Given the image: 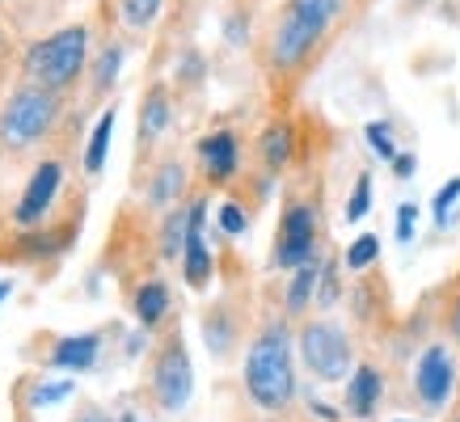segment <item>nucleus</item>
Here are the masks:
<instances>
[{
    "mask_svg": "<svg viewBox=\"0 0 460 422\" xmlns=\"http://www.w3.org/2000/svg\"><path fill=\"white\" fill-rule=\"evenodd\" d=\"M414 228H419V203H402V207H397V241L410 245V241H414Z\"/></svg>",
    "mask_w": 460,
    "mask_h": 422,
    "instance_id": "2f4dec72",
    "label": "nucleus"
},
{
    "mask_svg": "<svg viewBox=\"0 0 460 422\" xmlns=\"http://www.w3.org/2000/svg\"><path fill=\"white\" fill-rule=\"evenodd\" d=\"M367 211H372V173H359L355 186H350V195H347V220L359 224Z\"/></svg>",
    "mask_w": 460,
    "mask_h": 422,
    "instance_id": "a878e982",
    "label": "nucleus"
},
{
    "mask_svg": "<svg viewBox=\"0 0 460 422\" xmlns=\"http://www.w3.org/2000/svg\"><path fill=\"white\" fill-rule=\"evenodd\" d=\"M350 0H283L266 30V64L279 76H292L321 51L330 30L347 17Z\"/></svg>",
    "mask_w": 460,
    "mask_h": 422,
    "instance_id": "f257e3e1",
    "label": "nucleus"
},
{
    "mask_svg": "<svg viewBox=\"0 0 460 422\" xmlns=\"http://www.w3.org/2000/svg\"><path fill=\"white\" fill-rule=\"evenodd\" d=\"M456 198H460V178H447V182L435 190L431 211H435V224H439V228L452 224V207H456Z\"/></svg>",
    "mask_w": 460,
    "mask_h": 422,
    "instance_id": "c85d7f7f",
    "label": "nucleus"
},
{
    "mask_svg": "<svg viewBox=\"0 0 460 422\" xmlns=\"http://www.w3.org/2000/svg\"><path fill=\"white\" fill-rule=\"evenodd\" d=\"M76 393V380H51V384H34V393H30V406L34 409H47V406H59L64 397Z\"/></svg>",
    "mask_w": 460,
    "mask_h": 422,
    "instance_id": "bb28decb",
    "label": "nucleus"
},
{
    "mask_svg": "<svg viewBox=\"0 0 460 422\" xmlns=\"http://www.w3.org/2000/svg\"><path fill=\"white\" fill-rule=\"evenodd\" d=\"M338 304V258H321V283H317V309Z\"/></svg>",
    "mask_w": 460,
    "mask_h": 422,
    "instance_id": "7c9ffc66",
    "label": "nucleus"
},
{
    "mask_svg": "<svg viewBox=\"0 0 460 422\" xmlns=\"http://www.w3.org/2000/svg\"><path fill=\"white\" fill-rule=\"evenodd\" d=\"M296 156V127L288 123V119H275V123L262 127V136H258V161H262V169L275 178V173H283V165Z\"/></svg>",
    "mask_w": 460,
    "mask_h": 422,
    "instance_id": "f8f14e48",
    "label": "nucleus"
},
{
    "mask_svg": "<svg viewBox=\"0 0 460 422\" xmlns=\"http://www.w3.org/2000/svg\"><path fill=\"white\" fill-rule=\"evenodd\" d=\"M380 397H385V376H380V367L359 364L347 380V409L355 418H372L380 406Z\"/></svg>",
    "mask_w": 460,
    "mask_h": 422,
    "instance_id": "ddd939ff",
    "label": "nucleus"
},
{
    "mask_svg": "<svg viewBox=\"0 0 460 422\" xmlns=\"http://www.w3.org/2000/svg\"><path fill=\"white\" fill-rule=\"evenodd\" d=\"M76 422H111V418H106L102 409H84V414H81V418H76Z\"/></svg>",
    "mask_w": 460,
    "mask_h": 422,
    "instance_id": "c9c22d12",
    "label": "nucleus"
},
{
    "mask_svg": "<svg viewBox=\"0 0 460 422\" xmlns=\"http://www.w3.org/2000/svg\"><path fill=\"white\" fill-rule=\"evenodd\" d=\"M397 422H410V418H397Z\"/></svg>",
    "mask_w": 460,
    "mask_h": 422,
    "instance_id": "ea45409f",
    "label": "nucleus"
},
{
    "mask_svg": "<svg viewBox=\"0 0 460 422\" xmlns=\"http://www.w3.org/2000/svg\"><path fill=\"white\" fill-rule=\"evenodd\" d=\"M195 393V367H190V351L178 334L169 338L165 347L156 351V364H153V397L161 409H181Z\"/></svg>",
    "mask_w": 460,
    "mask_h": 422,
    "instance_id": "0eeeda50",
    "label": "nucleus"
},
{
    "mask_svg": "<svg viewBox=\"0 0 460 422\" xmlns=\"http://www.w3.org/2000/svg\"><path fill=\"white\" fill-rule=\"evenodd\" d=\"M216 224H220L224 237H245V233H250V211L241 207V203H224V207L216 211Z\"/></svg>",
    "mask_w": 460,
    "mask_h": 422,
    "instance_id": "c756f323",
    "label": "nucleus"
},
{
    "mask_svg": "<svg viewBox=\"0 0 460 422\" xmlns=\"http://www.w3.org/2000/svg\"><path fill=\"white\" fill-rule=\"evenodd\" d=\"M224 39L233 42V47H245V42H250V22H245L241 13H233L228 22H224Z\"/></svg>",
    "mask_w": 460,
    "mask_h": 422,
    "instance_id": "473e14b6",
    "label": "nucleus"
},
{
    "mask_svg": "<svg viewBox=\"0 0 460 422\" xmlns=\"http://www.w3.org/2000/svg\"><path fill=\"white\" fill-rule=\"evenodd\" d=\"M59 119V98L42 84H22L13 89V98L0 110V140L9 148H26V144L42 140Z\"/></svg>",
    "mask_w": 460,
    "mask_h": 422,
    "instance_id": "39448f33",
    "label": "nucleus"
},
{
    "mask_svg": "<svg viewBox=\"0 0 460 422\" xmlns=\"http://www.w3.org/2000/svg\"><path fill=\"white\" fill-rule=\"evenodd\" d=\"M161 9H165V0H119V13L131 30H148L161 17Z\"/></svg>",
    "mask_w": 460,
    "mask_h": 422,
    "instance_id": "4be33fe9",
    "label": "nucleus"
},
{
    "mask_svg": "<svg viewBox=\"0 0 460 422\" xmlns=\"http://www.w3.org/2000/svg\"><path fill=\"white\" fill-rule=\"evenodd\" d=\"M414 393L427 409H444L456 393V355L444 342H431L414 364Z\"/></svg>",
    "mask_w": 460,
    "mask_h": 422,
    "instance_id": "6e6552de",
    "label": "nucleus"
},
{
    "mask_svg": "<svg viewBox=\"0 0 460 422\" xmlns=\"http://www.w3.org/2000/svg\"><path fill=\"white\" fill-rule=\"evenodd\" d=\"M317 233H321V215L313 203H300L292 198L279 215V228H275V250H270V267L279 270H296L317 258Z\"/></svg>",
    "mask_w": 460,
    "mask_h": 422,
    "instance_id": "423d86ee",
    "label": "nucleus"
},
{
    "mask_svg": "<svg viewBox=\"0 0 460 422\" xmlns=\"http://www.w3.org/2000/svg\"><path fill=\"white\" fill-rule=\"evenodd\" d=\"M173 76H178V84H190V89H195V84H203V76H208V59L199 56L195 47H186V51L178 56Z\"/></svg>",
    "mask_w": 460,
    "mask_h": 422,
    "instance_id": "cd10ccee",
    "label": "nucleus"
},
{
    "mask_svg": "<svg viewBox=\"0 0 460 422\" xmlns=\"http://www.w3.org/2000/svg\"><path fill=\"white\" fill-rule=\"evenodd\" d=\"M114 123H119V110H106L98 123H93V136H89V144H84V173H89V178H98L102 169H106Z\"/></svg>",
    "mask_w": 460,
    "mask_h": 422,
    "instance_id": "6ab92c4d",
    "label": "nucleus"
},
{
    "mask_svg": "<svg viewBox=\"0 0 460 422\" xmlns=\"http://www.w3.org/2000/svg\"><path fill=\"white\" fill-rule=\"evenodd\" d=\"M317 283H321V253L313 262L292 270V279H288V295H283V309L288 317H305L308 304H317Z\"/></svg>",
    "mask_w": 460,
    "mask_h": 422,
    "instance_id": "dca6fc26",
    "label": "nucleus"
},
{
    "mask_svg": "<svg viewBox=\"0 0 460 422\" xmlns=\"http://www.w3.org/2000/svg\"><path fill=\"white\" fill-rule=\"evenodd\" d=\"M186 233H190V203L186 207H169L165 224H161V258H181Z\"/></svg>",
    "mask_w": 460,
    "mask_h": 422,
    "instance_id": "aec40b11",
    "label": "nucleus"
},
{
    "mask_svg": "<svg viewBox=\"0 0 460 422\" xmlns=\"http://www.w3.org/2000/svg\"><path fill=\"white\" fill-rule=\"evenodd\" d=\"M0 47H4V34H0Z\"/></svg>",
    "mask_w": 460,
    "mask_h": 422,
    "instance_id": "58836bf2",
    "label": "nucleus"
},
{
    "mask_svg": "<svg viewBox=\"0 0 460 422\" xmlns=\"http://www.w3.org/2000/svg\"><path fill=\"white\" fill-rule=\"evenodd\" d=\"M203 220H208V195L190 198V233H186V250H181V279L190 283L195 292H203L211 275H216V258H211Z\"/></svg>",
    "mask_w": 460,
    "mask_h": 422,
    "instance_id": "1a4fd4ad",
    "label": "nucleus"
},
{
    "mask_svg": "<svg viewBox=\"0 0 460 422\" xmlns=\"http://www.w3.org/2000/svg\"><path fill=\"white\" fill-rule=\"evenodd\" d=\"M84 59H89V30L84 26H64L47 39L30 42L26 56H22V72H26L30 84H42V89H68L76 76H81Z\"/></svg>",
    "mask_w": 460,
    "mask_h": 422,
    "instance_id": "7ed1b4c3",
    "label": "nucleus"
},
{
    "mask_svg": "<svg viewBox=\"0 0 460 422\" xmlns=\"http://www.w3.org/2000/svg\"><path fill=\"white\" fill-rule=\"evenodd\" d=\"M181 195H186V165H181V161H165V165L153 173L148 203H153V207H178Z\"/></svg>",
    "mask_w": 460,
    "mask_h": 422,
    "instance_id": "a211bd4d",
    "label": "nucleus"
},
{
    "mask_svg": "<svg viewBox=\"0 0 460 422\" xmlns=\"http://www.w3.org/2000/svg\"><path fill=\"white\" fill-rule=\"evenodd\" d=\"M447 330H452V338L460 342V292L452 295V304H447Z\"/></svg>",
    "mask_w": 460,
    "mask_h": 422,
    "instance_id": "f704fd0d",
    "label": "nucleus"
},
{
    "mask_svg": "<svg viewBox=\"0 0 460 422\" xmlns=\"http://www.w3.org/2000/svg\"><path fill=\"white\" fill-rule=\"evenodd\" d=\"M98 351H102V338L98 334H68L56 342V351H51V364L59 372H89V367L98 364Z\"/></svg>",
    "mask_w": 460,
    "mask_h": 422,
    "instance_id": "2eb2a0df",
    "label": "nucleus"
},
{
    "mask_svg": "<svg viewBox=\"0 0 460 422\" xmlns=\"http://www.w3.org/2000/svg\"><path fill=\"white\" fill-rule=\"evenodd\" d=\"M203 334H208L211 355H224L228 347H233V330H228V317H224V309H211L208 317H203Z\"/></svg>",
    "mask_w": 460,
    "mask_h": 422,
    "instance_id": "393cba45",
    "label": "nucleus"
},
{
    "mask_svg": "<svg viewBox=\"0 0 460 422\" xmlns=\"http://www.w3.org/2000/svg\"><path fill=\"white\" fill-rule=\"evenodd\" d=\"M389 169H393V178H397V182H410V178H414V169H419V156H414V153H397L389 161Z\"/></svg>",
    "mask_w": 460,
    "mask_h": 422,
    "instance_id": "72a5a7b5",
    "label": "nucleus"
},
{
    "mask_svg": "<svg viewBox=\"0 0 460 422\" xmlns=\"http://www.w3.org/2000/svg\"><path fill=\"white\" fill-rule=\"evenodd\" d=\"M119 68H123V47L119 42H111L106 51L98 56V64H93V89H111L114 81H119Z\"/></svg>",
    "mask_w": 460,
    "mask_h": 422,
    "instance_id": "b1692460",
    "label": "nucleus"
},
{
    "mask_svg": "<svg viewBox=\"0 0 460 422\" xmlns=\"http://www.w3.org/2000/svg\"><path fill=\"white\" fill-rule=\"evenodd\" d=\"M9 295H13V279H0V304H4Z\"/></svg>",
    "mask_w": 460,
    "mask_h": 422,
    "instance_id": "e433bc0d",
    "label": "nucleus"
},
{
    "mask_svg": "<svg viewBox=\"0 0 460 422\" xmlns=\"http://www.w3.org/2000/svg\"><path fill=\"white\" fill-rule=\"evenodd\" d=\"M169 123H173V98H169V84L156 81L140 101V140L144 144L161 140L169 131Z\"/></svg>",
    "mask_w": 460,
    "mask_h": 422,
    "instance_id": "4468645a",
    "label": "nucleus"
},
{
    "mask_svg": "<svg viewBox=\"0 0 460 422\" xmlns=\"http://www.w3.org/2000/svg\"><path fill=\"white\" fill-rule=\"evenodd\" d=\"M199 165H203V173H208V186H228L233 182V178H237V169H241L237 131H228V127L208 131V136L199 140Z\"/></svg>",
    "mask_w": 460,
    "mask_h": 422,
    "instance_id": "9b49d317",
    "label": "nucleus"
},
{
    "mask_svg": "<svg viewBox=\"0 0 460 422\" xmlns=\"http://www.w3.org/2000/svg\"><path fill=\"white\" fill-rule=\"evenodd\" d=\"M342 262H347V270H355V275L372 270L380 262V237H376V233H359V237L347 245Z\"/></svg>",
    "mask_w": 460,
    "mask_h": 422,
    "instance_id": "412c9836",
    "label": "nucleus"
},
{
    "mask_svg": "<svg viewBox=\"0 0 460 422\" xmlns=\"http://www.w3.org/2000/svg\"><path fill=\"white\" fill-rule=\"evenodd\" d=\"M59 182H64V165H59V161H42V165L34 169V178H30L26 195L17 198V211H13L17 224L22 228L42 224V215L51 211V203H56V195H59Z\"/></svg>",
    "mask_w": 460,
    "mask_h": 422,
    "instance_id": "9d476101",
    "label": "nucleus"
},
{
    "mask_svg": "<svg viewBox=\"0 0 460 422\" xmlns=\"http://www.w3.org/2000/svg\"><path fill=\"white\" fill-rule=\"evenodd\" d=\"M123 422H136V418H131V414H127V418H123Z\"/></svg>",
    "mask_w": 460,
    "mask_h": 422,
    "instance_id": "4c0bfd02",
    "label": "nucleus"
},
{
    "mask_svg": "<svg viewBox=\"0 0 460 422\" xmlns=\"http://www.w3.org/2000/svg\"><path fill=\"white\" fill-rule=\"evenodd\" d=\"M131 309H136V321H140L144 330H156V325L165 321V312H169V287L161 279L140 283L136 295H131Z\"/></svg>",
    "mask_w": 460,
    "mask_h": 422,
    "instance_id": "f3484780",
    "label": "nucleus"
},
{
    "mask_svg": "<svg viewBox=\"0 0 460 422\" xmlns=\"http://www.w3.org/2000/svg\"><path fill=\"white\" fill-rule=\"evenodd\" d=\"M456 422H460V418H456Z\"/></svg>",
    "mask_w": 460,
    "mask_h": 422,
    "instance_id": "a19ab883",
    "label": "nucleus"
},
{
    "mask_svg": "<svg viewBox=\"0 0 460 422\" xmlns=\"http://www.w3.org/2000/svg\"><path fill=\"white\" fill-rule=\"evenodd\" d=\"M245 393L266 414H283L296 397V364H292V330L288 321H270L245 351Z\"/></svg>",
    "mask_w": 460,
    "mask_h": 422,
    "instance_id": "f03ea898",
    "label": "nucleus"
},
{
    "mask_svg": "<svg viewBox=\"0 0 460 422\" xmlns=\"http://www.w3.org/2000/svg\"><path fill=\"white\" fill-rule=\"evenodd\" d=\"M296 347H300L305 367L321 384H342V380H350V372H355V347H350V334L338 321H325V317L305 321Z\"/></svg>",
    "mask_w": 460,
    "mask_h": 422,
    "instance_id": "20e7f679",
    "label": "nucleus"
},
{
    "mask_svg": "<svg viewBox=\"0 0 460 422\" xmlns=\"http://www.w3.org/2000/svg\"><path fill=\"white\" fill-rule=\"evenodd\" d=\"M363 140H367V148H372L380 161H393V156L402 153V148H397V136H393V123H385V119H372V123L363 127Z\"/></svg>",
    "mask_w": 460,
    "mask_h": 422,
    "instance_id": "5701e85b",
    "label": "nucleus"
}]
</instances>
